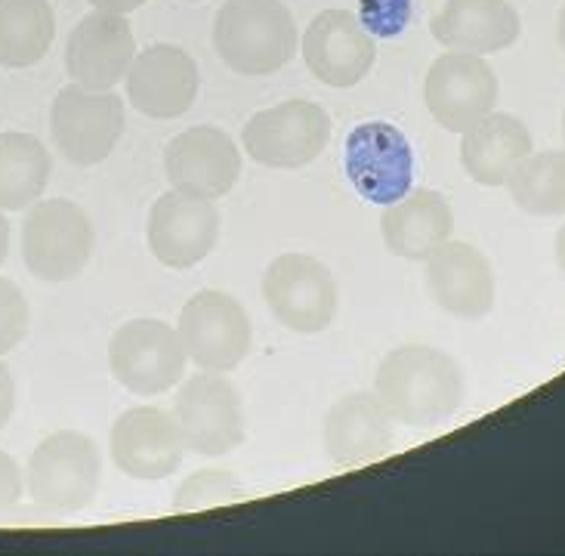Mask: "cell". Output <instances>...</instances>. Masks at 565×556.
<instances>
[{
	"mask_svg": "<svg viewBox=\"0 0 565 556\" xmlns=\"http://www.w3.org/2000/svg\"><path fill=\"white\" fill-rule=\"evenodd\" d=\"M563 139H565V111H563Z\"/></svg>",
	"mask_w": 565,
	"mask_h": 556,
	"instance_id": "36",
	"label": "cell"
},
{
	"mask_svg": "<svg viewBox=\"0 0 565 556\" xmlns=\"http://www.w3.org/2000/svg\"><path fill=\"white\" fill-rule=\"evenodd\" d=\"M374 393L398 424L436 427L460 408L463 374L443 350L408 343L386 353L374 377Z\"/></svg>",
	"mask_w": 565,
	"mask_h": 556,
	"instance_id": "1",
	"label": "cell"
},
{
	"mask_svg": "<svg viewBox=\"0 0 565 556\" xmlns=\"http://www.w3.org/2000/svg\"><path fill=\"white\" fill-rule=\"evenodd\" d=\"M50 152L31 133L0 137V211H29L50 183Z\"/></svg>",
	"mask_w": 565,
	"mask_h": 556,
	"instance_id": "25",
	"label": "cell"
},
{
	"mask_svg": "<svg viewBox=\"0 0 565 556\" xmlns=\"http://www.w3.org/2000/svg\"><path fill=\"white\" fill-rule=\"evenodd\" d=\"M359 19L371 34L393 38L412 19V0H359Z\"/></svg>",
	"mask_w": 565,
	"mask_h": 556,
	"instance_id": "29",
	"label": "cell"
},
{
	"mask_svg": "<svg viewBox=\"0 0 565 556\" xmlns=\"http://www.w3.org/2000/svg\"><path fill=\"white\" fill-rule=\"evenodd\" d=\"M504 185L529 216H565V152L525 154Z\"/></svg>",
	"mask_w": 565,
	"mask_h": 556,
	"instance_id": "26",
	"label": "cell"
},
{
	"mask_svg": "<svg viewBox=\"0 0 565 556\" xmlns=\"http://www.w3.org/2000/svg\"><path fill=\"white\" fill-rule=\"evenodd\" d=\"M29 331V300L19 285L0 278V355L15 350Z\"/></svg>",
	"mask_w": 565,
	"mask_h": 556,
	"instance_id": "28",
	"label": "cell"
},
{
	"mask_svg": "<svg viewBox=\"0 0 565 556\" xmlns=\"http://www.w3.org/2000/svg\"><path fill=\"white\" fill-rule=\"evenodd\" d=\"M130 106L154 121H173L185 115L199 96L201 75L183 46L154 44L134 56L124 75Z\"/></svg>",
	"mask_w": 565,
	"mask_h": 556,
	"instance_id": "14",
	"label": "cell"
},
{
	"mask_svg": "<svg viewBox=\"0 0 565 556\" xmlns=\"http://www.w3.org/2000/svg\"><path fill=\"white\" fill-rule=\"evenodd\" d=\"M103 479V458L90 436L62 430L31 451L25 492L46 513H77L90 507Z\"/></svg>",
	"mask_w": 565,
	"mask_h": 556,
	"instance_id": "3",
	"label": "cell"
},
{
	"mask_svg": "<svg viewBox=\"0 0 565 556\" xmlns=\"http://www.w3.org/2000/svg\"><path fill=\"white\" fill-rule=\"evenodd\" d=\"M347 177L371 204H393L414 185V152L408 137L390 121L359 124L347 137Z\"/></svg>",
	"mask_w": 565,
	"mask_h": 556,
	"instance_id": "12",
	"label": "cell"
},
{
	"mask_svg": "<svg viewBox=\"0 0 565 556\" xmlns=\"http://www.w3.org/2000/svg\"><path fill=\"white\" fill-rule=\"evenodd\" d=\"M137 56V38L124 13L93 10L77 22L65 44L72 84L87 90H115Z\"/></svg>",
	"mask_w": 565,
	"mask_h": 556,
	"instance_id": "16",
	"label": "cell"
},
{
	"mask_svg": "<svg viewBox=\"0 0 565 556\" xmlns=\"http://www.w3.org/2000/svg\"><path fill=\"white\" fill-rule=\"evenodd\" d=\"M525 154H532V133L520 118L504 115V111L486 115L463 133V142H460L463 170L476 183L489 185V189L504 185L507 177L516 170Z\"/></svg>",
	"mask_w": 565,
	"mask_h": 556,
	"instance_id": "23",
	"label": "cell"
},
{
	"mask_svg": "<svg viewBox=\"0 0 565 556\" xmlns=\"http://www.w3.org/2000/svg\"><path fill=\"white\" fill-rule=\"evenodd\" d=\"M173 417L185 448L204 458L230 455L245 439L242 396L223 374H192L173 399Z\"/></svg>",
	"mask_w": 565,
	"mask_h": 556,
	"instance_id": "10",
	"label": "cell"
},
{
	"mask_svg": "<svg viewBox=\"0 0 565 556\" xmlns=\"http://www.w3.org/2000/svg\"><path fill=\"white\" fill-rule=\"evenodd\" d=\"M424 103L439 127L467 133L498 106V75L482 56L448 50L429 65Z\"/></svg>",
	"mask_w": 565,
	"mask_h": 556,
	"instance_id": "11",
	"label": "cell"
},
{
	"mask_svg": "<svg viewBox=\"0 0 565 556\" xmlns=\"http://www.w3.org/2000/svg\"><path fill=\"white\" fill-rule=\"evenodd\" d=\"M247 492L242 482L230 470H199L185 479L173 494V510H201V507H223L245 501Z\"/></svg>",
	"mask_w": 565,
	"mask_h": 556,
	"instance_id": "27",
	"label": "cell"
},
{
	"mask_svg": "<svg viewBox=\"0 0 565 556\" xmlns=\"http://www.w3.org/2000/svg\"><path fill=\"white\" fill-rule=\"evenodd\" d=\"M164 170L177 192L216 201L230 195L238 180L242 152L226 130L199 124V127L183 130L177 139H170L168 152H164Z\"/></svg>",
	"mask_w": 565,
	"mask_h": 556,
	"instance_id": "18",
	"label": "cell"
},
{
	"mask_svg": "<svg viewBox=\"0 0 565 556\" xmlns=\"http://www.w3.org/2000/svg\"><path fill=\"white\" fill-rule=\"evenodd\" d=\"M124 99L111 90L62 87L50 108V133L60 154L75 168H96L124 137Z\"/></svg>",
	"mask_w": 565,
	"mask_h": 556,
	"instance_id": "5",
	"label": "cell"
},
{
	"mask_svg": "<svg viewBox=\"0 0 565 556\" xmlns=\"http://www.w3.org/2000/svg\"><path fill=\"white\" fill-rule=\"evenodd\" d=\"M429 31L445 50L489 56L520 41L522 19L507 0H445Z\"/></svg>",
	"mask_w": 565,
	"mask_h": 556,
	"instance_id": "21",
	"label": "cell"
},
{
	"mask_svg": "<svg viewBox=\"0 0 565 556\" xmlns=\"http://www.w3.org/2000/svg\"><path fill=\"white\" fill-rule=\"evenodd\" d=\"M374 60V34L350 10H324L303 31L306 68L328 87H355L371 72Z\"/></svg>",
	"mask_w": 565,
	"mask_h": 556,
	"instance_id": "17",
	"label": "cell"
},
{
	"mask_svg": "<svg viewBox=\"0 0 565 556\" xmlns=\"http://www.w3.org/2000/svg\"><path fill=\"white\" fill-rule=\"evenodd\" d=\"M396 442V420L377 393H350L324 417V451L334 463L381 461Z\"/></svg>",
	"mask_w": 565,
	"mask_h": 556,
	"instance_id": "20",
	"label": "cell"
},
{
	"mask_svg": "<svg viewBox=\"0 0 565 556\" xmlns=\"http://www.w3.org/2000/svg\"><path fill=\"white\" fill-rule=\"evenodd\" d=\"M87 3H93L96 10H108V13H134L137 7H142L146 0H87Z\"/></svg>",
	"mask_w": 565,
	"mask_h": 556,
	"instance_id": "32",
	"label": "cell"
},
{
	"mask_svg": "<svg viewBox=\"0 0 565 556\" xmlns=\"http://www.w3.org/2000/svg\"><path fill=\"white\" fill-rule=\"evenodd\" d=\"M297 22L281 0H226L214 22V46L232 72L273 75L297 53Z\"/></svg>",
	"mask_w": 565,
	"mask_h": 556,
	"instance_id": "2",
	"label": "cell"
},
{
	"mask_svg": "<svg viewBox=\"0 0 565 556\" xmlns=\"http://www.w3.org/2000/svg\"><path fill=\"white\" fill-rule=\"evenodd\" d=\"M189 355L177 328L161 319H134L108 340V368L137 396H161L183 377Z\"/></svg>",
	"mask_w": 565,
	"mask_h": 556,
	"instance_id": "6",
	"label": "cell"
},
{
	"mask_svg": "<svg viewBox=\"0 0 565 556\" xmlns=\"http://www.w3.org/2000/svg\"><path fill=\"white\" fill-rule=\"evenodd\" d=\"M56 38L50 0H0V65L31 68L44 60Z\"/></svg>",
	"mask_w": 565,
	"mask_h": 556,
	"instance_id": "24",
	"label": "cell"
},
{
	"mask_svg": "<svg viewBox=\"0 0 565 556\" xmlns=\"http://www.w3.org/2000/svg\"><path fill=\"white\" fill-rule=\"evenodd\" d=\"M7 254H10V223H7V214L0 211V266L7 260Z\"/></svg>",
	"mask_w": 565,
	"mask_h": 556,
	"instance_id": "33",
	"label": "cell"
},
{
	"mask_svg": "<svg viewBox=\"0 0 565 556\" xmlns=\"http://www.w3.org/2000/svg\"><path fill=\"white\" fill-rule=\"evenodd\" d=\"M93 254V223L68 199L34 201L22 220V260L34 278L62 285L77 278Z\"/></svg>",
	"mask_w": 565,
	"mask_h": 556,
	"instance_id": "4",
	"label": "cell"
},
{
	"mask_svg": "<svg viewBox=\"0 0 565 556\" xmlns=\"http://www.w3.org/2000/svg\"><path fill=\"white\" fill-rule=\"evenodd\" d=\"M556 263L563 266L565 272V226L559 229V235H556Z\"/></svg>",
	"mask_w": 565,
	"mask_h": 556,
	"instance_id": "34",
	"label": "cell"
},
{
	"mask_svg": "<svg viewBox=\"0 0 565 556\" xmlns=\"http://www.w3.org/2000/svg\"><path fill=\"white\" fill-rule=\"evenodd\" d=\"M427 291L448 316L476 322L494 309V269L479 247L448 238L427 257Z\"/></svg>",
	"mask_w": 565,
	"mask_h": 556,
	"instance_id": "19",
	"label": "cell"
},
{
	"mask_svg": "<svg viewBox=\"0 0 565 556\" xmlns=\"http://www.w3.org/2000/svg\"><path fill=\"white\" fill-rule=\"evenodd\" d=\"M25 492V477L19 470V463L0 448V513L19 504V498Z\"/></svg>",
	"mask_w": 565,
	"mask_h": 556,
	"instance_id": "30",
	"label": "cell"
},
{
	"mask_svg": "<svg viewBox=\"0 0 565 556\" xmlns=\"http://www.w3.org/2000/svg\"><path fill=\"white\" fill-rule=\"evenodd\" d=\"M556 38H559V46H563L565 53V7L559 10V19H556Z\"/></svg>",
	"mask_w": 565,
	"mask_h": 556,
	"instance_id": "35",
	"label": "cell"
},
{
	"mask_svg": "<svg viewBox=\"0 0 565 556\" xmlns=\"http://www.w3.org/2000/svg\"><path fill=\"white\" fill-rule=\"evenodd\" d=\"M263 297L278 324L297 334H319L337 316L334 276L309 254H281L269 263Z\"/></svg>",
	"mask_w": 565,
	"mask_h": 556,
	"instance_id": "9",
	"label": "cell"
},
{
	"mask_svg": "<svg viewBox=\"0 0 565 556\" xmlns=\"http://www.w3.org/2000/svg\"><path fill=\"white\" fill-rule=\"evenodd\" d=\"M177 334L199 371L230 374L250 353L247 309L226 291L195 293L180 312Z\"/></svg>",
	"mask_w": 565,
	"mask_h": 556,
	"instance_id": "8",
	"label": "cell"
},
{
	"mask_svg": "<svg viewBox=\"0 0 565 556\" xmlns=\"http://www.w3.org/2000/svg\"><path fill=\"white\" fill-rule=\"evenodd\" d=\"M146 238L161 266L192 269L214 250L220 238V211L211 199L170 189L149 211Z\"/></svg>",
	"mask_w": 565,
	"mask_h": 556,
	"instance_id": "13",
	"label": "cell"
},
{
	"mask_svg": "<svg viewBox=\"0 0 565 556\" xmlns=\"http://www.w3.org/2000/svg\"><path fill=\"white\" fill-rule=\"evenodd\" d=\"M381 235L386 247L402 260H427L436 247L455 235V211L443 192L414 189L381 216Z\"/></svg>",
	"mask_w": 565,
	"mask_h": 556,
	"instance_id": "22",
	"label": "cell"
},
{
	"mask_svg": "<svg viewBox=\"0 0 565 556\" xmlns=\"http://www.w3.org/2000/svg\"><path fill=\"white\" fill-rule=\"evenodd\" d=\"M331 137V118L319 103L288 99L257 111L242 130L245 152L273 170H297L312 164Z\"/></svg>",
	"mask_w": 565,
	"mask_h": 556,
	"instance_id": "7",
	"label": "cell"
},
{
	"mask_svg": "<svg viewBox=\"0 0 565 556\" xmlns=\"http://www.w3.org/2000/svg\"><path fill=\"white\" fill-rule=\"evenodd\" d=\"M15 408V384H13V374L10 368L0 362V430L10 424V417H13Z\"/></svg>",
	"mask_w": 565,
	"mask_h": 556,
	"instance_id": "31",
	"label": "cell"
},
{
	"mask_svg": "<svg viewBox=\"0 0 565 556\" xmlns=\"http://www.w3.org/2000/svg\"><path fill=\"white\" fill-rule=\"evenodd\" d=\"M108 451L124 477L152 482L173 477L180 470L185 442L173 411L139 405L115 420Z\"/></svg>",
	"mask_w": 565,
	"mask_h": 556,
	"instance_id": "15",
	"label": "cell"
}]
</instances>
